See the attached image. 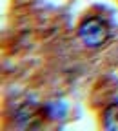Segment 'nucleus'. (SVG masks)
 Segmentation results:
<instances>
[{"label":"nucleus","mask_w":118,"mask_h":131,"mask_svg":"<svg viewBox=\"0 0 118 131\" xmlns=\"http://www.w3.org/2000/svg\"><path fill=\"white\" fill-rule=\"evenodd\" d=\"M104 129L107 131H118V102L111 104L104 111Z\"/></svg>","instance_id":"2"},{"label":"nucleus","mask_w":118,"mask_h":131,"mask_svg":"<svg viewBox=\"0 0 118 131\" xmlns=\"http://www.w3.org/2000/svg\"><path fill=\"white\" fill-rule=\"evenodd\" d=\"M78 37H80V40L84 42L86 47L98 49L109 40L111 27L100 16H89V18H86L78 26Z\"/></svg>","instance_id":"1"}]
</instances>
